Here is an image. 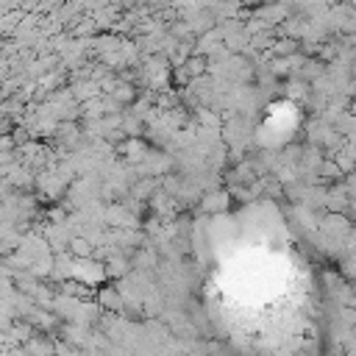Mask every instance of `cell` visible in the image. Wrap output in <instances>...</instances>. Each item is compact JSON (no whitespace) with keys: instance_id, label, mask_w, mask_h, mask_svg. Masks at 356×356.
I'll return each instance as SVG.
<instances>
[{"instance_id":"3","label":"cell","mask_w":356,"mask_h":356,"mask_svg":"<svg viewBox=\"0 0 356 356\" xmlns=\"http://www.w3.org/2000/svg\"><path fill=\"white\" fill-rule=\"evenodd\" d=\"M72 253H78V256H89V253H92V245H89L86 239H75V242H72Z\"/></svg>"},{"instance_id":"1","label":"cell","mask_w":356,"mask_h":356,"mask_svg":"<svg viewBox=\"0 0 356 356\" xmlns=\"http://www.w3.org/2000/svg\"><path fill=\"white\" fill-rule=\"evenodd\" d=\"M228 206V195L225 192H211V195H206V200H203V209L206 211H222Z\"/></svg>"},{"instance_id":"2","label":"cell","mask_w":356,"mask_h":356,"mask_svg":"<svg viewBox=\"0 0 356 356\" xmlns=\"http://www.w3.org/2000/svg\"><path fill=\"white\" fill-rule=\"evenodd\" d=\"M100 303H103L106 309H114V312L122 309V298H120V292L111 289V286H108V289H100Z\"/></svg>"}]
</instances>
